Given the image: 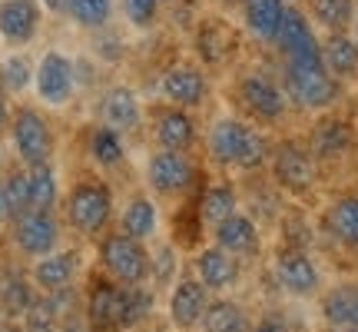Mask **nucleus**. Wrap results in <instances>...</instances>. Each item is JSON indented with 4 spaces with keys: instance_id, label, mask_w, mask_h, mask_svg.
I'll return each instance as SVG.
<instances>
[{
    "instance_id": "1",
    "label": "nucleus",
    "mask_w": 358,
    "mask_h": 332,
    "mask_svg": "<svg viewBox=\"0 0 358 332\" xmlns=\"http://www.w3.org/2000/svg\"><path fill=\"white\" fill-rule=\"evenodd\" d=\"M64 223L80 240L96 243L116 226V193L100 177H80L64 196Z\"/></svg>"
},
{
    "instance_id": "2",
    "label": "nucleus",
    "mask_w": 358,
    "mask_h": 332,
    "mask_svg": "<svg viewBox=\"0 0 358 332\" xmlns=\"http://www.w3.org/2000/svg\"><path fill=\"white\" fill-rule=\"evenodd\" d=\"M206 153L222 170H259L268 163L272 146H268L266 133L249 127L239 116H219L206 133Z\"/></svg>"
},
{
    "instance_id": "3",
    "label": "nucleus",
    "mask_w": 358,
    "mask_h": 332,
    "mask_svg": "<svg viewBox=\"0 0 358 332\" xmlns=\"http://www.w3.org/2000/svg\"><path fill=\"white\" fill-rule=\"evenodd\" d=\"M282 90L289 103L299 110H329L342 97V80L329 74L325 60L319 57H302V60H282Z\"/></svg>"
},
{
    "instance_id": "4",
    "label": "nucleus",
    "mask_w": 358,
    "mask_h": 332,
    "mask_svg": "<svg viewBox=\"0 0 358 332\" xmlns=\"http://www.w3.org/2000/svg\"><path fill=\"white\" fill-rule=\"evenodd\" d=\"M93 266L116 282H150V243L113 226L93 243Z\"/></svg>"
},
{
    "instance_id": "5",
    "label": "nucleus",
    "mask_w": 358,
    "mask_h": 332,
    "mask_svg": "<svg viewBox=\"0 0 358 332\" xmlns=\"http://www.w3.org/2000/svg\"><path fill=\"white\" fill-rule=\"evenodd\" d=\"M64 226L66 223L57 216V209H27L10 219V243L24 259H40L60 249Z\"/></svg>"
},
{
    "instance_id": "6",
    "label": "nucleus",
    "mask_w": 358,
    "mask_h": 332,
    "mask_svg": "<svg viewBox=\"0 0 358 332\" xmlns=\"http://www.w3.org/2000/svg\"><path fill=\"white\" fill-rule=\"evenodd\" d=\"M146 186L156 200H179L196 186V163L189 153L159 150L156 146L146 160Z\"/></svg>"
},
{
    "instance_id": "7",
    "label": "nucleus",
    "mask_w": 358,
    "mask_h": 332,
    "mask_svg": "<svg viewBox=\"0 0 358 332\" xmlns=\"http://www.w3.org/2000/svg\"><path fill=\"white\" fill-rule=\"evenodd\" d=\"M236 100L245 113L259 123H279L289 110V97L275 77H268L266 70H249L236 83Z\"/></svg>"
},
{
    "instance_id": "8",
    "label": "nucleus",
    "mask_w": 358,
    "mask_h": 332,
    "mask_svg": "<svg viewBox=\"0 0 358 332\" xmlns=\"http://www.w3.org/2000/svg\"><path fill=\"white\" fill-rule=\"evenodd\" d=\"M10 140L17 160L24 166L50 163L53 156V127L37 106H20L10 116Z\"/></svg>"
},
{
    "instance_id": "9",
    "label": "nucleus",
    "mask_w": 358,
    "mask_h": 332,
    "mask_svg": "<svg viewBox=\"0 0 358 332\" xmlns=\"http://www.w3.org/2000/svg\"><path fill=\"white\" fill-rule=\"evenodd\" d=\"M83 319L93 332H123L120 329V282L93 266L83 286Z\"/></svg>"
},
{
    "instance_id": "10",
    "label": "nucleus",
    "mask_w": 358,
    "mask_h": 332,
    "mask_svg": "<svg viewBox=\"0 0 358 332\" xmlns=\"http://www.w3.org/2000/svg\"><path fill=\"white\" fill-rule=\"evenodd\" d=\"M268 163H272L275 183L289 193H306L319 179V160L312 156L308 146H302V143H295V140L279 143L272 150V156H268Z\"/></svg>"
},
{
    "instance_id": "11",
    "label": "nucleus",
    "mask_w": 358,
    "mask_h": 332,
    "mask_svg": "<svg viewBox=\"0 0 358 332\" xmlns=\"http://www.w3.org/2000/svg\"><path fill=\"white\" fill-rule=\"evenodd\" d=\"M34 87L47 106H66L77 93V64L60 50H47L34 70Z\"/></svg>"
},
{
    "instance_id": "12",
    "label": "nucleus",
    "mask_w": 358,
    "mask_h": 332,
    "mask_svg": "<svg viewBox=\"0 0 358 332\" xmlns=\"http://www.w3.org/2000/svg\"><path fill=\"white\" fill-rule=\"evenodd\" d=\"M213 293L206 289L203 282L196 279L192 272H182L173 286H169V299H166V322L176 332H192L199 329L203 312L209 306Z\"/></svg>"
},
{
    "instance_id": "13",
    "label": "nucleus",
    "mask_w": 358,
    "mask_h": 332,
    "mask_svg": "<svg viewBox=\"0 0 358 332\" xmlns=\"http://www.w3.org/2000/svg\"><path fill=\"white\" fill-rule=\"evenodd\" d=\"M159 93L163 100L173 103V106H182V110H199L209 97V77L199 64H189V60H179V64L166 67L163 77H159Z\"/></svg>"
},
{
    "instance_id": "14",
    "label": "nucleus",
    "mask_w": 358,
    "mask_h": 332,
    "mask_svg": "<svg viewBox=\"0 0 358 332\" xmlns=\"http://www.w3.org/2000/svg\"><path fill=\"white\" fill-rule=\"evenodd\" d=\"M80 276H83V249L80 246L53 249V253L34 259V266H30V279L40 293H57V289L80 286Z\"/></svg>"
},
{
    "instance_id": "15",
    "label": "nucleus",
    "mask_w": 358,
    "mask_h": 332,
    "mask_svg": "<svg viewBox=\"0 0 358 332\" xmlns=\"http://www.w3.org/2000/svg\"><path fill=\"white\" fill-rule=\"evenodd\" d=\"M150 137L159 150H179V153H189L196 140H199V130L192 120V110L163 103L150 113Z\"/></svg>"
},
{
    "instance_id": "16",
    "label": "nucleus",
    "mask_w": 358,
    "mask_h": 332,
    "mask_svg": "<svg viewBox=\"0 0 358 332\" xmlns=\"http://www.w3.org/2000/svg\"><path fill=\"white\" fill-rule=\"evenodd\" d=\"M189 272L203 282L209 293H226V289H232V286L239 282V276H243V259L213 243V246L196 249Z\"/></svg>"
},
{
    "instance_id": "17",
    "label": "nucleus",
    "mask_w": 358,
    "mask_h": 332,
    "mask_svg": "<svg viewBox=\"0 0 358 332\" xmlns=\"http://www.w3.org/2000/svg\"><path fill=\"white\" fill-rule=\"evenodd\" d=\"M275 50H279L282 60H302V57H319L322 53V40L312 20H308V13L299 11L295 4L285 7L279 37H275Z\"/></svg>"
},
{
    "instance_id": "18",
    "label": "nucleus",
    "mask_w": 358,
    "mask_h": 332,
    "mask_svg": "<svg viewBox=\"0 0 358 332\" xmlns=\"http://www.w3.org/2000/svg\"><path fill=\"white\" fill-rule=\"evenodd\" d=\"M100 120L106 127H113L116 133H123V137L140 133L143 123H146V110H143L140 93L133 87H127V83L110 87L100 100Z\"/></svg>"
},
{
    "instance_id": "19",
    "label": "nucleus",
    "mask_w": 358,
    "mask_h": 332,
    "mask_svg": "<svg viewBox=\"0 0 358 332\" xmlns=\"http://www.w3.org/2000/svg\"><path fill=\"white\" fill-rule=\"evenodd\" d=\"M116 230L127 236L140 240V243H153L159 240V203L153 193H133L127 203L116 209Z\"/></svg>"
},
{
    "instance_id": "20",
    "label": "nucleus",
    "mask_w": 358,
    "mask_h": 332,
    "mask_svg": "<svg viewBox=\"0 0 358 332\" xmlns=\"http://www.w3.org/2000/svg\"><path fill=\"white\" fill-rule=\"evenodd\" d=\"M40 20H43L40 0H0V37L13 47H24L37 37Z\"/></svg>"
},
{
    "instance_id": "21",
    "label": "nucleus",
    "mask_w": 358,
    "mask_h": 332,
    "mask_svg": "<svg viewBox=\"0 0 358 332\" xmlns=\"http://www.w3.org/2000/svg\"><path fill=\"white\" fill-rule=\"evenodd\" d=\"M156 299L153 282H120V329L140 332L150 326L156 319Z\"/></svg>"
},
{
    "instance_id": "22",
    "label": "nucleus",
    "mask_w": 358,
    "mask_h": 332,
    "mask_svg": "<svg viewBox=\"0 0 358 332\" xmlns=\"http://www.w3.org/2000/svg\"><path fill=\"white\" fill-rule=\"evenodd\" d=\"M275 282L292 296H315L319 293V269L302 249H285L275 259Z\"/></svg>"
},
{
    "instance_id": "23",
    "label": "nucleus",
    "mask_w": 358,
    "mask_h": 332,
    "mask_svg": "<svg viewBox=\"0 0 358 332\" xmlns=\"http://www.w3.org/2000/svg\"><path fill=\"white\" fill-rule=\"evenodd\" d=\"M352 143H355V130L348 120L338 116H322L308 133V150L315 160H338L352 150Z\"/></svg>"
},
{
    "instance_id": "24",
    "label": "nucleus",
    "mask_w": 358,
    "mask_h": 332,
    "mask_svg": "<svg viewBox=\"0 0 358 332\" xmlns=\"http://www.w3.org/2000/svg\"><path fill=\"white\" fill-rule=\"evenodd\" d=\"M213 243L222 246L226 253L245 259V256H256L259 253V243H262V240H259L256 219L236 209L229 219H222L219 226H213Z\"/></svg>"
},
{
    "instance_id": "25",
    "label": "nucleus",
    "mask_w": 358,
    "mask_h": 332,
    "mask_svg": "<svg viewBox=\"0 0 358 332\" xmlns=\"http://www.w3.org/2000/svg\"><path fill=\"white\" fill-rule=\"evenodd\" d=\"M83 153L100 173H110V170H120L127 163V140H123V133H116L113 127H106L100 120V123L90 127Z\"/></svg>"
},
{
    "instance_id": "26",
    "label": "nucleus",
    "mask_w": 358,
    "mask_h": 332,
    "mask_svg": "<svg viewBox=\"0 0 358 332\" xmlns=\"http://www.w3.org/2000/svg\"><path fill=\"white\" fill-rule=\"evenodd\" d=\"M37 296H40V289L34 286L30 272H24V269H17V266L0 269V309L7 312V319L20 322L27 309L37 303Z\"/></svg>"
},
{
    "instance_id": "27",
    "label": "nucleus",
    "mask_w": 358,
    "mask_h": 332,
    "mask_svg": "<svg viewBox=\"0 0 358 332\" xmlns=\"http://www.w3.org/2000/svg\"><path fill=\"white\" fill-rule=\"evenodd\" d=\"M285 0H239L245 30L259 40V43H275L279 37L282 17H285Z\"/></svg>"
},
{
    "instance_id": "28",
    "label": "nucleus",
    "mask_w": 358,
    "mask_h": 332,
    "mask_svg": "<svg viewBox=\"0 0 358 332\" xmlns=\"http://www.w3.org/2000/svg\"><path fill=\"white\" fill-rule=\"evenodd\" d=\"M236 209H239V193H236V186L226 183V179H219V183L203 186L199 203H196V216H199L203 226L213 230V226H219L222 219H229Z\"/></svg>"
},
{
    "instance_id": "29",
    "label": "nucleus",
    "mask_w": 358,
    "mask_h": 332,
    "mask_svg": "<svg viewBox=\"0 0 358 332\" xmlns=\"http://www.w3.org/2000/svg\"><path fill=\"white\" fill-rule=\"evenodd\" d=\"M322 60L329 67V74L338 77L342 83L345 80H358V43L348 30L329 34L322 40Z\"/></svg>"
},
{
    "instance_id": "30",
    "label": "nucleus",
    "mask_w": 358,
    "mask_h": 332,
    "mask_svg": "<svg viewBox=\"0 0 358 332\" xmlns=\"http://www.w3.org/2000/svg\"><path fill=\"white\" fill-rule=\"evenodd\" d=\"M325 230L348 249H358V193H345L325 209Z\"/></svg>"
},
{
    "instance_id": "31",
    "label": "nucleus",
    "mask_w": 358,
    "mask_h": 332,
    "mask_svg": "<svg viewBox=\"0 0 358 332\" xmlns=\"http://www.w3.org/2000/svg\"><path fill=\"white\" fill-rule=\"evenodd\" d=\"M249 329H252L249 312L229 296H213L203 312V322H199V332H249Z\"/></svg>"
},
{
    "instance_id": "32",
    "label": "nucleus",
    "mask_w": 358,
    "mask_h": 332,
    "mask_svg": "<svg viewBox=\"0 0 358 332\" xmlns=\"http://www.w3.org/2000/svg\"><path fill=\"white\" fill-rule=\"evenodd\" d=\"M322 319L329 326H355L358 329V282H338L322 296Z\"/></svg>"
},
{
    "instance_id": "33",
    "label": "nucleus",
    "mask_w": 358,
    "mask_h": 332,
    "mask_svg": "<svg viewBox=\"0 0 358 332\" xmlns=\"http://www.w3.org/2000/svg\"><path fill=\"white\" fill-rule=\"evenodd\" d=\"M308 13L322 30L338 34L355 24V0H308Z\"/></svg>"
},
{
    "instance_id": "34",
    "label": "nucleus",
    "mask_w": 358,
    "mask_h": 332,
    "mask_svg": "<svg viewBox=\"0 0 358 332\" xmlns=\"http://www.w3.org/2000/svg\"><path fill=\"white\" fill-rule=\"evenodd\" d=\"M179 279V253L173 243H156L150 246V282L153 289H169Z\"/></svg>"
},
{
    "instance_id": "35",
    "label": "nucleus",
    "mask_w": 358,
    "mask_h": 332,
    "mask_svg": "<svg viewBox=\"0 0 358 332\" xmlns=\"http://www.w3.org/2000/svg\"><path fill=\"white\" fill-rule=\"evenodd\" d=\"M30 170V209H57L60 203V186L50 163L27 166Z\"/></svg>"
},
{
    "instance_id": "36",
    "label": "nucleus",
    "mask_w": 358,
    "mask_h": 332,
    "mask_svg": "<svg viewBox=\"0 0 358 332\" xmlns=\"http://www.w3.org/2000/svg\"><path fill=\"white\" fill-rule=\"evenodd\" d=\"M66 17L83 30H103L113 17V0H66Z\"/></svg>"
},
{
    "instance_id": "37",
    "label": "nucleus",
    "mask_w": 358,
    "mask_h": 332,
    "mask_svg": "<svg viewBox=\"0 0 358 332\" xmlns=\"http://www.w3.org/2000/svg\"><path fill=\"white\" fill-rule=\"evenodd\" d=\"M196 47H199V57H203L206 64H219V60L226 57V47H232V37L222 24L206 20V24H199V30H196Z\"/></svg>"
},
{
    "instance_id": "38",
    "label": "nucleus",
    "mask_w": 358,
    "mask_h": 332,
    "mask_svg": "<svg viewBox=\"0 0 358 332\" xmlns=\"http://www.w3.org/2000/svg\"><path fill=\"white\" fill-rule=\"evenodd\" d=\"M0 186H3V196H7L10 219L30 209V170H27V166H20V170H10L7 177L0 179Z\"/></svg>"
},
{
    "instance_id": "39",
    "label": "nucleus",
    "mask_w": 358,
    "mask_h": 332,
    "mask_svg": "<svg viewBox=\"0 0 358 332\" xmlns=\"http://www.w3.org/2000/svg\"><path fill=\"white\" fill-rule=\"evenodd\" d=\"M34 70L37 67H30L27 57H7L3 64H0V90L3 93H24L30 83H34Z\"/></svg>"
},
{
    "instance_id": "40",
    "label": "nucleus",
    "mask_w": 358,
    "mask_h": 332,
    "mask_svg": "<svg viewBox=\"0 0 358 332\" xmlns=\"http://www.w3.org/2000/svg\"><path fill=\"white\" fill-rule=\"evenodd\" d=\"M120 7H123V20L133 30H153L166 4L163 0H120Z\"/></svg>"
},
{
    "instance_id": "41",
    "label": "nucleus",
    "mask_w": 358,
    "mask_h": 332,
    "mask_svg": "<svg viewBox=\"0 0 358 332\" xmlns=\"http://www.w3.org/2000/svg\"><path fill=\"white\" fill-rule=\"evenodd\" d=\"M20 329H24V332H60V319H57V316H53V309L47 306L43 293H40L37 303H34V306L24 312Z\"/></svg>"
},
{
    "instance_id": "42",
    "label": "nucleus",
    "mask_w": 358,
    "mask_h": 332,
    "mask_svg": "<svg viewBox=\"0 0 358 332\" xmlns=\"http://www.w3.org/2000/svg\"><path fill=\"white\" fill-rule=\"evenodd\" d=\"M60 332H93V329H90V322L83 319V312H80V316H73V319L60 322Z\"/></svg>"
},
{
    "instance_id": "43",
    "label": "nucleus",
    "mask_w": 358,
    "mask_h": 332,
    "mask_svg": "<svg viewBox=\"0 0 358 332\" xmlns=\"http://www.w3.org/2000/svg\"><path fill=\"white\" fill-rule=\"evenodd\" d=\"M249 332H285V326H282L279 319H262V322H256Z\"/></svg>"
},
{
    "instance_id": "44",
    "label": "nucleus",
    "mask_w": 358,
    "mask_h": 332,
    "mask_svg": "<svg viewBox=\"0 0 358 332\" xmlns=\"http://www.w3.org/2000/svg\"><path fill=\"white\" fill-rule=\"evenodd\" d=\"M10 103H7V93H3V90H0V127H7V123H10Z\"/></svg>"
},
{
    "instance_id": "45",
    "label": "nucleus",
    "mask_w": 358,
    "mask_h": 332,
    "mask_svg": "<svg viewBox=\"0 0 358 332\" xmlns=\"http://www.w3.org/2000/svg\"><path fill=\"white\" fill-rule=\"evenodd\" d=\"M140 332H176V329H173L169 322H159V319H153V322H150V326H143Z\"/></svg>"
},
{
    "instance_id": "46",
    "label": "nucleus",
    "mask_w": 358,
    "mask_h": 332,
    "mask_svg": "<svg viewBox=\"0 0 358 332\" xmlns=\"http://www.w3.org/2000/svg\"><path fill=\"white\" fill-rule=\"evenodd\" d=\"M47 11H53V13H64L66 17V0H40Z\"/></svg>"
},
{
    "instance_id": "47",
    "label": "nucleus",
    "mask_w": 358,
    "mask_h": 332,
    "mask_svg": "<svg viewBox=\"0 0 358 332\" xmlns=\"http://www.w3.org/2000/svg\"><path fill=\"white\" fill-rule=\"evenodd\" d=\"M10 223V209H7V196H3V186H0V226Z\"/></svg>"
},
{
    "instance_id": "48",
    "label": "nucleus",
    "mask_w": 358,
    "mask_h": 332,
    "mask_svg": "<svg viewBox=\"0 0 358 332\" xmlns=\"http://www.w3.org/2000/svg\"><path fill=\"white\" fill-rule=\"evenodd\" d=\"M0 332H24V329H20V322H3V326H0Z\"/></svg>"
},
{
    "instance_id": "49",
    "label": "nucleus",
    "mask_w": 358,
    "mask_h": 332,
    "mask_svg": "<svg viewBox=\"0 0 358 332\" xmlns=\"http://www.w3.org/2000/svg\"><path fill=\"white\" fill-rule=\"evenodd\" d=\"M329 332H358L355 326H329Z\"/></svg>"
},
{
    "instance_id": "50",
    "label": "nucleus",
    "mask_w": 358,
    "mask_h": 332,
    "mask_svg": "<svg viewBox=\"0 0 358 332\" xmlns=\"http://www.w3.org/2000/svg\"><path fill=\"white\" fill-rule=\"evenodd\" d=\"M3 322H10V319H7V312H3V309H0V326H3Z\"/></svg>"
},
{
    "instance_id": "51",
    "label": "nucleus",
    "mask_w": 358,
    "mask_h": 332,
    "mask_svg": "<svg viewBox=\"0 0 358 332\" xmlns=\"http://www.w3.org/2000/svg\"><path fill=\"white\" fill-rule=\"evenodd\" d=\"M352 37H355V43H358V24H355V34H352Z\"/></svg>"
},
{
    "instance_id": "52",
    "label": "nucleus",
    "mask_w": 358,
    "mask_h": 332,
    "mask_svg": "<svg viewBox=\"0 0 358 332\" xmlns=\"http://www.w3.org/2000/svg\"><path fill=\"white\" fill-rule=\"evenodd\" d=\"M163 4H166V7H169V4H173V0H163Z\"/></svg>"
},
{
    "instance_id": "53",
    "label": "nucleus",
    "mask_w": 358,
    "mask_h": 332,
    "mask_svg": "<svg viewBox=\"0 0 358 332\" xmlns=\"http://www.w3.org/2000/svg\"><path fill=\"white\" fill-rule=\"evenodd\" d=\"M0 163H3V153H0Z\"/></svg>"
},
{
    "instance_id": "54",
    "label": "nucleus",
    "mask_w": 358,
    "mask_h": 332,
    "mask_svg": "<svg viewBox=\"0 0 358 332\" xmlns=\"http://www.w3.org/2000/svg\"><path fill=\"white\" fill-rule=\"evenodd\" d=\"M285 4H292V0H285Z\"/></svg>"
},
{
    "instance_id": "55",
    "label": "nucleus",
    "mask_w": 358,
    "mask_h": 332,
    "mask_svg": "<svg viewBox=\"0 0 358 332\" xmlns=\"http://www.w3.org/2000/svg\"><path fill=\"white\" fill-rule=\"evenodd\" d=\"M226 4H229V0H226Z\"/></svg>"
}]
</instances>
